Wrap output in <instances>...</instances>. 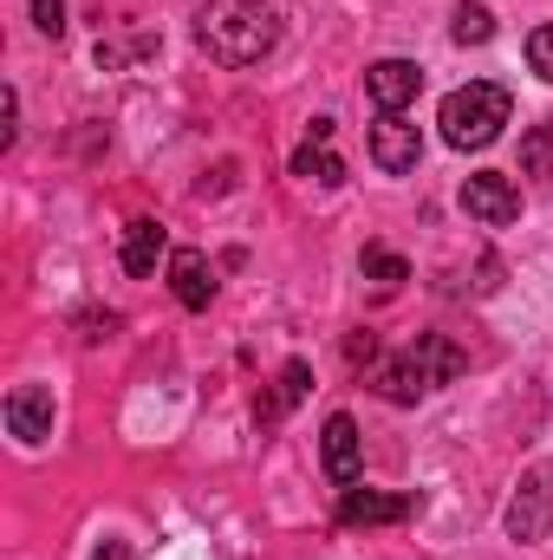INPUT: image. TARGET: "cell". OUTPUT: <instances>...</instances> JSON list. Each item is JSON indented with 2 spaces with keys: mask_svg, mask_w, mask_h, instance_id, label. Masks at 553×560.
Masks as SVG:
<instances>
[{
  "mask_svg": "<svg viewBox=\"0 0 553 560\" xmlns=\"http://www.w3.org/2000/svg\"><path fill=\"white\" fill-rule=\"evenodd\" d=\"M196 46L215 66H255L280 46V13L268 0H209L196 13Z\"/></svg>",
  "mask_w": 553,
  "mask_h": 560,
  "instance_id": "cell-1",
  "label": "cell"
},
{
  "mask_svg": "<svg viewBox=\"0 0 553 560\" xmlns=\"http://www.w3.org/2000/svg\"><path fill=\"white\" fill-rule=\"evenodd\" d=\"M508 118H515V98H508V85H489V79L456 85V92L443 98V112H436L449 150H489V143L502 138Z\"/></svg>",
  "mask_w": 553,
  "mask_h": 560,
  "instance_id": "cell-2",
  "label": "cell"
},
{
  "mask_svg": "<svg viewBox=\"0 0 553 560\" xmlns=\"http://www.w3.org/2000/svg\"><path fill=\"white\" fill-rule=\"evenodd\" d=\"M508 541H521V548H541L553 535V476L548 469H528L521 476V489H515V502H508Z\"/></svg>",
  "mask_w": 553,
  "mask_h": 560,
  "instance_id": "cell-3",
  "label": "cell"
},
{
  "mask_svg": "<svg viewBox=\"0 0 553 560\" xmlns=\"http://www.w3.org/2000/svg\"><path fill=\"white\" fill-rule=\"evenodd\" d=\"M372 163L385 176H411L416 163H423V131L404 112H378V125H372Z\"/></svg>",
  "mask_w": 553,
  "mask_h": 560,
  "instance_id": "cell-4",
  "label": "cell"
},
{
  "mask_svg": "<svg viewBox=\"0 0 553 560\" xmlns=\"http://www.w3.org/2000/svg\"><path fill=\"white\" fill-rule=\"evenodd\" d=\"M416 515V495H385V489H339V522L345 528H398Z\"/></svg>",
  "mask_w": 553,
  "mask_h": 560,
  "instance_id": "cell-5",
  "label": "cell"
},
{
  "mask_svg": "<svg viewBox=\"0 0 553 560\" xmlns=\"http://www.w3.org/2000/svg\"><path fill=\"white\" fill-rule=\"evenodd\" d=\"M462 209H469L482 229H508V222L521 215V189H515L508 176L482 170V176H469V183H462Z\"/></svg>",
  "mask_w": 553,
  "mask_h": 560,
  "instance_id": "cell-6",
  "label": "cell"
},
{
  "mask_svg": "<svg viewBox=\"0 0 553 560\" xmlns=\"http://www.w3.org/2000/svg\"><path fill=\"white\" fill-rule=\"evenodd\" d=\"M0 418H7V436H20L33 450V443L52 436V392L46 385H13L7 405H0Z\"/></svg>",
  "mask_w": 553,
  "mask_h": 560,
  "instance_id": "cell-7",
  "label": "cell"
},
{
  "mask_svg": "<svg viewBox=\"0 0 553 560\" xmlns=\"http://www.w3.org/2000/svg\"><path fill=\"white\" fill-rule=\"evenodd\" d=\"M416 92H423V66L416 59H378L365 72V98L378 112H404V105H416Z\"/></svg>",
  "mask_w": 553,
  "mask_h": 560,
  "instance_id": "cell-8",
  "label": "cell"
},
{
  "mask_svg": "<svg viewBox=\"0 0 553 560\" xmlns=\"http://www.w3.org/2000/svg\"><path fill=\"white\" fill-rule=\"evenodd\" d=\"M319 450H326V476H332L339 489H352V482H358V469H365L358 423L345 418V411H332V418H326V436H319Z\"/></svg>",
  "mask_w": 553,
  "mask_h": 560,
  "instance_id": "cell-9",
  "label": "cell"
},
{
  "mask_svg": "<svg viewBox=\"0 0 553 560\" xmlns=\"http://www.w3.org/2000/svg\"><path fill=\"white\" fill-rule=\"evenodd\" d=\"M169 293H176L189 313H202V306L215 300V268H209L202 248H176V255H169Z\"/></svg>",
  "mask_w": 553,
  "mask_h": 560,
  "instance_id": "cell-10",
  "label": "cell"
},
{
  "mask_svg": "<svg viewBox=\"0 0 553 560\" xmlns=\"http://www.w3.org/2000/svg\"><path fill=\"white\" fill-rule=\"evenodd\" d=\"M411 359H416V372H423L430 392H436V385H456V378L469 372V352H462L456 339H443V332H416Z\"/></svg>",
  "mask_w": 553,
  "mask_h": 560,
  "instance_id": "cell-11",
  "label": "cell"
},
{
  "mask_svg": "<svg viewBox=\"0 0 553 560\" xmlns=\"http://www.w3.org/2000/svg\"><path fill=\"white\" fill-rule=\"evenodd\" d=\"M169 255H176V248H169L163 222H131V229H125V255H118V261H125V275L131 280H150L156 275V261H169Z\"/></svg>",
  "mask_w": 553,
  "mask_h": 560,
  "instance_id": "cell-12",
  "label": "cell"
},
{
  "mask_svg": "<svg viewBox=\"0 0 553 560\" xmlns=\"http://www.w3.org/2000/svg\"><path fill=\"white\" fill-rule=\"evenodd\" d=\"M372 385H378V398H385V405H416V398L430 392L411 352H391V359H378V365H372Z\"/></svg>",
  "mask_w": 553,
  "mask_h": 560,
  "instance_id": "cell-13",
  "label": "cell"
},
{
  "mask_svg": "<svg viewBox=\"0 0 553 560\" xmlns=\"http://www.w3.org/2000/svg\"><path fill=\"white\" fill-rule=\"evenodd\" d=\"M326 143L332 138H306L299 143V150H293V176H299V183H319V189H339V183H345V163H339Z\"/></svg>",
  "mask_w": 553,
  "mask_h": 560,
  "instance_id": "cell-14",
  "label": "cell"
},
{
  "mask_svg": "<svg viewBox=\"0 0 553 560\" xmlns=\"http://www.w3.org/2000/svg\"><path fill=\"white\" fill-rule=\"evenodd\" d=\"M449 39H456V46H489V39H495V13H489L482 0H456V7H449Z\"/></svg>",
  "mask_w": 553,
  "mask_h": 560,
  "instance_id": "cell-15",
  "label": "cell"
},
{
  "mask_svg": "<svg viewBox=\"0 0 553 560\" xmlns=\"http://www.w3.org/2000/svg\"><path fill=\"white\" fill-rule=\"evenodd\" d=\"M358 275L378 280V287H398V280H411V261L391 255V248H365V255H358Z\"/></svg>",
  "mask_w": 553,
  "mask_h": 560,
  "instance_id": "cell-16",
  "label": "cell"
},
{
  "mask_svg": "<svg viewBox=\"0 0 553 560\" xmlns=\"http://www.w3.org/2000/svg\"><path fill=\"white\" fill-rule=\"evenodd\" d=\"M306 378H313V372H306V359H286V365H280V392H274V405H261V411H268V418L293 411V405L306 398Z\"/></svg>",
  "mask_w": 553,
  "mask_h": 560,
  "instance_id": "cell-17",
  "label": "cell"
},
{
  "mask_svg": "<svg viewBox=\"0 0 553 560\" xmlns=\"http://www.w3.org/2000/svg\"><path fill=\"white\" fill-rule=\"evenodd\" d=\"M528 66H534V72H541V79L553 85V20L528 33Z\"/></svg>",
  "mask_w": 553,
  "mask_h": 560,
  "instance_id": "cell-18",
  "label": "cell"
},
{
  "mask_svg": "<svg viewBox=\"0 0 553 560\" xmlns=\"http://www.w3.org/2000/svg\"><path fill=\"white\" fill-rule=\"evenodd\" d=\"M521 163H528L534 176H548L553 170V118H548V131H534V138L521 143Z\"/></svg>",
  "mask_w": 553,
  "mask_h": 560,
  "instance_id": "cell-19",
  "label": "cell"
},
{
  "mask_svg": "<svg viewBox=\"0 0 553 560\" xmlns=\"http://www.w3.org/2000/svg\"><path fill=\"white\" fill-rule=\"evenodd\" d=\"M33 26H39L46 39H59V33H66V0H33Z\"/></svg>",
  "mask_w": 553,
  "mask_h": 560,
  "instance_id": "cell-20",
  "label": "cell"
},
{
  "mask_svg": "<svg viewBox=\"0 0 553 560\" xmlns=\"http://www.w3.org/2000/svg\"><path fill=\"white\" fill-rule=\"evenodd\" d=\"M20 138V92H7V125H0V150H13Z\"/></svg>",
  "mask_w": 553,
  "mask_h": 560,
  "instance_id": "cell-21",
  "label": "cell"
},
{
  "mask_svg": "<svg viewBox=\"0 0 553 560\" xmlns=\"http://www.w3.org/2000/svg\"><path fill=\"white\" fill-rule=\"evenodd\" d=\"M92 560H131V548H125V541H98V548H92Z\"/></svg>",
  "mask_w": 553,
  "mask_h": 560,
  "instance_id": "cell-22",
  "label": "cell"
}]
</instances>
